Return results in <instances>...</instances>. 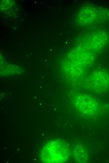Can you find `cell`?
<instances>
[{"mask_svg": "<svg viewBox=\"0 0 109 163\" xmlns=\"http://www.w3.org/2000/svg\"><path fill=\"white\" fill-rule=\"evenodd\" d=\"M42 160L46 162L60 163L68 157L69 149L66 144L59 140L50 142L43 149Z\"/></svg>", "mask_w": 109, "mask_h": 163, "instance_id": "obj_1", "label": "cell"}]
</instances>
